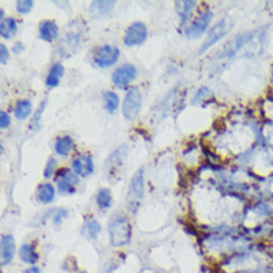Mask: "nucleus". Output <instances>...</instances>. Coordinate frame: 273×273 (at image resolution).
Returning <instances> with one entry per match:
<instances>
[{"mask_svg":"<svg viewBox=\"0 0 273 273\" xmlns=\"http://www.w3.org/2000/svg\"><path fill=\"white\" fill-rule=\"evenodd\" d=\"M9 124H11V118H9L8 112L2 111V112H0V127H2V129H8Z\"/></svg>","mask_w":273,"mask_h":273,"instance_id":"28","label":"nucleus"},{"mask_svg":"<svg viewBox=\"0 0 273 273\" xmlns=\"http://www.w3.org/2000/svg\"><path fill=\"white\" fill-rule=\"evenodd\" d=\"M109 239L112 246L129 245L132 239V225L124 215H114L109 221Z\"/></svg>","mask_w":273,"mask_h":273,"instance_id":"1","label":"nucleus"},{"mask_svg":"<svg viewBox=\"0 0 273 273\" xmlns=\"http://www.w3.org/2000/svg\"><path fill=\"white\" fill-rule=\"evenodd\" d=\"M15 255V240L11 234L2 236V267H6L12 263Z\"/></svg>","mask_w":273,"mask_h":273,"instance_id":"12","label":"nucleus"},{"mask_svg":"<svg viewBox=\"0 0 273 273\" xmlns=\"http://www.w3.org/2000/svg\"><path fill=\"white\" fill-rule=\"evenodd\" d=\"M33 9V2L32 0H20V2H17V11L23 15L29 14L30 11Z\"/></svg>","mask_w":273,"mask_h":273,"instance_id":"25","label":"nucleus"},{"mask_svg":"<svg viewBox=\"0 0 273 273\" xmlns=\"http://www.w3.org/2000/svg\"><path fill=\"white\" fill-rule=\"evenodd\" d=\"M143 193H145V170L139 169L129 185V191H127V207L130 212H136L142 199H143Z\"/></svg>","mask_w":273,"mask_h":273,"instance_id":"2","label":"nucleus"},{"mask_svg":"<svg viewBox=\"0 0 273 273\" xmlns=\"http://www.w3.org/2000/svg\"><path fill=\"white\" fill-rule=\"evenodd\" d=\"M120 59V50L112 45H103L93 53V63L97 68H109Z\"/></svg>","mask_w":273,"mask_h":273,"instance_id":"3","label":"nucleus"},{"mask_svg":"<svg viewBox=\"0 0 273 273\" xmlns=\"http://www.w3.org/2000/svg\"><path fill=\"white\" fill-rule=\"evenodd\" d=\"M54 197H56V188H54L53 184H42V185H39V188H38V200L41 203L48 205V203H51L54 200Z\"/></svg>","mask_w":273,"mask_h":273,"instance_id":"19","label":"nucleus"},{"mask_svg":"<svg viewBox=\"0 0 273 273\" xmlns=\"http://www.w3.org/2000/svg\"><path fill=\"white\" fill-rule=\"evenodd\" d=\"M39 36L42 41L45 42H53L59 38V26L51 21V20H45L39 24Z\"/></svg>","mask_w":273,"mask_h":273,"instance_id":"13","label":"nucleus"},{"mask_svg":"<svg viewBox=\"0 0 273 273\" xmlns=\"http://www.w3.org/2000/svg\"><path fill=\"white\" fill-rule=\"evenodd\" d=\"M127 152H129L127 145H121L120 148H117V149L108 157L105 170H106V175H108L109 179H112V175L117 173V172L121 169V166H123V163H124V158H126V155H127Z\"/></svg>","mask_w":273,"mask_h":273,"instance_id":"10","label":"nucleus"},{"mask_svg":"<svg viewBox=\"0 0 273 273\" xmlns=\"http://www.w3.org/2000/svg\"><path fill=\"white\" fill-rule=\"evenodd\" d=\"M194 5H196L194 2H176V11L181 15L182 21L187 20V17H188L190 11L194 8Z\"/></svg>","mask_w":273,"mask_h":273,"instance_id":"24","label":"nucleus"},{"mask_svg":"<svg viewBox=\"0 0 273 273\" xmlns=\"http://www.w3.org/2000/svg\"><path fill=\"white\" fill-rule=\"evenodd\" d=\"M140 106H142V96L139 88H130L124 97V103H123V115L127 120H135L139 112H140Z\"/></svg>","mask_w":273,"mask_h":273,"instance_id":"4","label":"nucleus"},{"mask_svg":"<svg viewBox=\"0 0 273 273\" xmlns=\"http://www.w3.org/2000/svg\"><path fill=\"white\" fill-rule=\"evenodd\" d=\"M102 100H103V108H105L109 114L115 112L117 108L120 106V97H118L117 93H114V91H105Z\"/></svg>","mask_w":273,"mask_h":273,"instance_id":"21","label":"nucleus"},{"mask_svg":"<svg viewBox=\"0 0 273 273\" xmlns=\"http://www.w3.org/2000/svg\"><path fill=\"white\" fill-rule=\"evenodd\" d=\"M210 18H212V12L210 11H205L199 17H196V20L191 23V26L185 30L187 38H190V39L200 38L207 30L209 23H210Z\"/></svg>","mask_w":273,"mask_h":273,"instance_id":"9","label":"nucleus"},{"mask_svg":"<svg viewBox=\"0 0 273 273\" xmlns=\"http://www.w3.org/2000/svg\"><path fill=\"white\" fill-rule=\"evenodd\" d=\"M79 273H87V272H79Z\"/></svg>","mask_w":273,"mask_h":273,"instance_id":"32","label":"nucleus"},{"mask_svg":"<svg viewBox=\"0 0 273 273\" xmlns=\"http://www.w3.org/2000/svg\"><path fill=\"white\" fill-rule=\"evenodd\" d=\"M8 48L5 45H0V63L5 65L8 62Z\"/></svg>","mask_w":273,"mask_h":273,"instance_id":"29","label":"nucleus"},{"mask_svg":"<svg viewBox=\"0 0 273 273\" xmlns=\"http://www.w3.org/2000/svg\"><path fill=\"white\" fill-rule=\"evenodd\" d=\"M96 202L99 205L100 209H108L111 207L112 205V196H111V191L108 188H102L99 190L97 196H96Z\"/></svg>","mask_w":273,"mask_h":273,"instance_id":"23","label":"nucleus"},{"mask_svg":"<svg viewBox=\"0 0 273 273\" xmlns=\"http://www.w3.org/2000/svg\"><path fill=\"white\" fill-rule=\"evenodd\" d=\"M17 120H26L32 115V103L29 100H20L15 105V111H14Z\"/></svg>","mask_w":273,"mask_h":273,"instance_id":"22","label":"nucleus"},{"mask_svg":"<svg viewBox=\"0 0 273 273\" xmlns=\"http://www.w3.org/2000/svg\"><path fill=\"white\" fill-rule=\"evenodd\" d=\"M72 169L78 176L87 178L94 172L93 158L87 154H76L72 160Z\"/></svg>","mask_w":273,"mask_h":273,"instance_id":"11","label":"nucleus"},{"mask_svg":"<svg viewBox=\"0 0 273 273\" xmlns=\"http://www.w3.org/2000/svg\"><path fill=\"white\" fill-rule=\"evenodd\" d=\"M24 273H41V269H39V267H36V266H32V267L26 269V272H24Z\"/></svg>","mask_w":273,"mask_h":273,"instance_id":"30","label":"nucleus"},{"mask_svg":"<svg viewBox=\"0 0 273 273\" xmlns=\"http://www.w3.org/2000/svg\"><path fill=\"white\" fill-rule=\"evenodd\" d=\"M56 164H57L56 158H50V160H48V164H47V167H45V172H44V176H45V178H51V176L54 175Z\"/></svg>","mask_w":273,"mask_h":273,"instance_id":"26","label":"nucleus"},{"mask_svg":"<svg viewBox=\"0 0 273 273\" xmlns=\"http://www.w3.org/2000/svg\"><path fill=\"white\" fill-rule=\"evenodd\" d=\"M54 149L62 157L69 155V152L73 149V139L70 136H60V137H57L56 143H54Z\"/></svg>","mask_w":273,"mask_h":273,"instance_id":"18","label":"nucleus"},{"mask_svg":"<svg viewBox=\"0 0 273 273\" xmlns=\"http://www.w3.org/2000/svg\"><path fill=\"white\" fill-rule=\"evenodd\" d=\"M78 175L70 169H60L56 175V184L62 194H73L78 185Z\"/></svg>","mask_w":273,"mask_h":273,"instance_id":"5","label":"nucleus"},{"mask_svg":"<svg viewBox=\"0 0 273 273\" xmlns=\"http://www.w3.org/2000/svg\"><path fill=\"white\" fill-rule=\"evenodd\" d=\"M63 75H65V68H63V65H60V63H56V65H53V68L50 69V72H48V76H47V87H50V88H56L59 84H60V81H62V78H63Z\"/></svg>","mask_w":273,"mask_h":273,"instance_id":"14","label":"nucleus"},{"mask_svg":"<svg viewBox=\"0 0 273 273\" xmlns=\"http://www.w3.org/2000/svg\"><path fill=\"white\" fill-rule=\"evenodd\" d=\"M114 9V2H93L90 6V14L94 18H102L111 14V11Z\"/></svg>","mask_w":273,"mask_h":273,"instance_id":"15","label":"nucleus"},{"mask_svg":"<svg viewBox=\"0 0 273 273\" xmlns=\"http://www.w3.org/2000/svg\"><path fill=\"white\" fill-rule=\"evenodd\" d=\"M137 76V70L133 65H124L114 70L112 73V82L118 88H127L132 81Z\"/></svg>","mask_w":273,"mask_h":273,"instance_id":"7","label":"nucleus"},{"mask_svg":"<svg viewBox=\"0 0 273 273\" xmlns=\"http://www.w3.org/2000/svg\"><path fill=\"white\" fill-rule=\"evenodd\" d=\"M53 213H54V216H53L54 224H60V222L68 216V210H66V209H57V210H54Z\"/></svg>","mask_w":273,"mask_h":273,"instance_id":"27","label":"nucleus"},{"mask_svg":"<svg viewBox=\"0 0 273 273\" xmlns=\"http://www.w3.org/2000/svg\"><path fill=\"white\" fill-rule=\"evenodd\" d=\"M148 38V29L143 23H133L126 35H124V44L129 47H136V45H142Z\"/></svg>","mask_w":273,"mask_h":273,"instance_id":"6","label":"nucleus"},{"mask_svg":"<svg viewBox=\"0 0 273 273\" xmlns=\"http://www.w3.org/2000/svg\"><path fill=\"white\" fill-rule=\"evenodd\" d=\"M18 255H20L21 261H24L27 264H35L39 260V254L36 252V248H35L33 243H24L20 248Z\"/></svg>","mask_w":273,"mask_h":273,"instance_id":"16","label":"nucleus"},{"mask_svg":"<svg viewBox=\"0 0 273 273\" xmlns=\"http://www.w3.org/2000/svg\"><path fill=\"white\" fill-rule=\"evenodd\" d=\"M18 32V24L14 18H5L0 21V35L3 39H11L17 35Z\"/></svg>","mask_w":273,"mask_h":273,"instance_id":"17","label":"nucleus"},{"mask_svg":"<svg viewBox=\"0 0 273 273\" xmlns=\"http://www.w3.org/2000/svg\"><path fill=\"white\" fill-rule=\"evenodd\" d=\"M100 230H102V227H100V222L97 221V219H88L85 224H84V227H82V234H84V237L85 239H96L97 236H99V233H100Z\"/></svg>","mask_w":273,"mask_h":273,"instance_id":"20","label":"nucleus"},{"mask_svg":"<svg viewBox=\"0 0 273 273\" xmlns=\"http://www.w3.org/2000/svg\"><path fill=\"white\" fill-rule=\"evenodd\" d=\"M14 51H15V53H23V51H24V45L20 44V42L15 44V45H14Z\"/></svg>","mask_w":273,"mask_h":273,"instance_id":"31","label":"nucleus"},{"mask_svg":"<svg viewBox=\"0 0 273 273\" xmlns=\"http://www.w3.org/2000/svg\"><path fill=\"white\" fill-rule=\"evenodd\" d=\"M228 30H230V24H228L227 20H222V21L216 23V24L207 32V38H206V41L203 42V45H202V48H200V54H203L206 50H209L212 45H215L219 39H222V38L228 33Z\"/></svg>","mask_w":273,"mask_h":273,"instance_id":"8","label":"nucleus"}]
</instances>
